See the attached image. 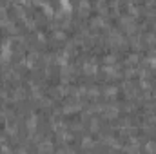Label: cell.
Wrapping results in <instances>:
<instances>
[{
	"label": "cell",
	"instance_id": "6da1fadb",
	"mask_svg": "<svg viewBox=\"0 0 156 154\" xmlns=\"http://www.w3.org/2000/svg\"><path fill=\"white\" fill-rule=\"evenodd\" d=\"M27 2L38 5V7H42V9H45V11H51V13L60 11L62 5H64V0H27Z\"/></svg>",
	"mask_w": 156,
	"mask_h": 154
},
{
	"label": "cell",
	"instance_id": "7a4b0ae2",
	"mask_svg": "<svg viewBox=\"0 0 156 154\" xmlns=\"http://www.w3.org/2000/svg\"><path fill=\"white\" fill-rule=\"evenodd\" d=\"M5 51H7V35H5V31L0 27V56H2Z\"/></svg>",
	"mask_w": 156,
	"mask_h": 154
}]
</instances>
